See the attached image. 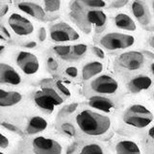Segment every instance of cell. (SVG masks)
<instances>
[{"mask_svg": "<svg viewBox=\"0 0 154 154\" xmlns=\"http://www.w3.org/2000/svg\"><path fill=\"white\" fill-rule=\"evenodd\" d=\"M75 122L82 132L93 137L103 136L112 127V122L108 116L91 110H82L77 114Z\"/></svg>", "mask_w": 154, "mask_h": 154, "instance_id": "6da1fadb", "label": "cell"}, {"mask_svg": "<svg viewBox=\"0 0 154 154\" xmlns=\"http://www.w3.org/2000/svg\"><path fill=\"white\" fill-rule=\"evenodd\" d=\"M134 43L135 38L123 33H108L100 38V45L110 51L126 49Z\"/></svg>", "mask_w": 154, "mask_h": 154, "instance_id": "7a4b0ae2", "label": "cell"}, {"mask_svg": "<svg viewBox=\"0 0 154 154\" xmlns=\"http://www.w3.org/2000/svg\"><path fill=\"white\" fill-rule=\"evenodd\" d=\"M32 150L35 154H62L63 146L56 140L38 136L33 139Z\"/></svg>", "mask_w": 154, "mask_h": 154, "instance_id": "3957f363", "label": "cell"}, {"mask_svg": "<svg viewBox=\"0 0 154 154\" xmlns=\"http://www.w3.org/2000/svg\"><path fill=\"white\" fill-rule=\"evenodd\" d=\"M50 38L53 42H65L75 41L80 38L79 34L66 22H59L50 28Z\"/></svg>", "mask_w": 154, "mask_h": 154, "instance_id": "277c9868", "label": "cell"}, {"mask_svg": "<svg viewBox=\"0 0 154 154\" xmlns=\"http://www.w3.org/2000/svg\"><path fill=\"white\" fill-rule=\"evenodd\" d=\"M91 88L100 94H113L119 90V83L112 76L103 74L91 82Z\"/></svg>", "mask_w": 154, "mask_h": 154, "instance_id": "5b68a950", "label": "cell"}, {"mask_svg": "<svg viewBox=\"0 0 154 154\" xmlns=\"http://www.w3.org/2000/svg\"><path fill=\"white\" fill-rule=\"evenodd\" d=\"M17 64L27 75L35 74L40 69V62L38 57L28 51H21L17 56Z\"/></svg>", "mask_w": 154, "mask_h": 154, "instance_id": "8992f818", "label": "cell"}, {"mask_svg": "<svg viewBox=\"0 0 154 154\" xmlns=\"http://www.w3.org/2000/svg\"><path fill=\"white\" fill-rule=\"evenodd\" d=\"M8 22L12 30L18 36H27L34 32L33 23L19 14H12Z\"/></svg>", "mask_w": 154, "mask_h": 154, "instance_id": "52a82bcc", "label": "cell"}, {"mask_svg": "<svg viewBox=\"0 0 154 154\" xmlns=\"http://www.w3.org/2000/svg\"><path fill=\"white\" fill-rule=\"evenodd\" d=\"M119 65L128 70H136L141 67L144 63V56L142 52L129 51L122 53L118 59Z\"/></svg>", "mask_w": 154, "mask_h": 154, "instance_id": "ba28073f", "label": "cell"}, {"mask_svg": "<svg viewBox=\"0 0 154 154\" xmlns=\"http://www.w3.org/2000/svg\"><path fill=\"white\" fill-rule=\"evenodd\" d=\"M0 83L17 86L21 83V77L12 66L1 63L0 64Z\"/></svg>", "mask_w": 154, "mask_h": 154, "instance_id": "9c48e42d", "label": "cell"}, {"mask_svg": "<svg viewBox=\"0 0 154 154\" xmlns=\"http://www.w3.org/2000/svg\"><path fill=\"white\" fill-rule=\"evenodd\" d=\"M152 79L147 75H138L135 76L128 82L127 88L130 93L139 94L143 91H146L151 87Z\"/></svg>", "mask_w": 154, "mask_h": 154, "instance_id": "30bf717a", "label": "cell"}, {"mask_svg": "<svg viewBox=\"0 0 154 154\" xmlns=\"http://www.w3.org/2000/svg\"><path fill=\"white\" fill-rule=\"evenodd\" d=\"M153 116H141V115H133L129 113H125L123 116V122L127 125L143 129L147 127L152 122Z\"/></svg>", "mask_w": 154, "mask_h": 154, "instance_id": "8fae6325", "label": "cell"}, {"mask_svg": "<svg viewBox=\"0 0 154 154\" xmlns=\"http://www.w3.org/2000/svg\"><path fill=\"white\" fill-rule=\"evenodd\" d=\"M131 10L134 17L142 25H148L150 22V14L146 3L143 1H134L131 4Z\"/></svg>", "mask_w": 154, "mask_h": 154, "instance_id": "7c38bea8", "label": "cell"}, {"mask_svg": "<svg viewBox=\"0 0 154 154\" xmlns=\"http://www.w3.org/2000/svg\"><path fill=\"white\" fill-rule=\"evenodd\" d=\"M89 105L91 108L105 113H112L115 110V104L112 100L99 95L91 96L89 98Z\"/></svg>", "mask_w": 154, "mask_h": 154, "instance_id": "4fadbf2b", "label": "cell"}, {"mask_svg": "<svg viewBox=\"0 0 154 154\" xmlns=\"http://www.w3.org/2000/svg\"><path fill=\"white\" fill-rule=\"evenodd\" d=\"M86 19L89 24L94 25L97 32H99L98 30H101L105 26L106 21H107V16L101 10H91L87 13Z\"/></svg>", "mask_w": 154, "mask_h": 154, "instance_id": "5bb4252c", "label": "cell"}, {"mask_svg": "<svg viewBox=\"0 0 154 154\" xmlns=\"http://www.w3.org/2000/svg\"><path fill=\"white\" fill-rule=\"evenodd\" d=\"M18 9L33 17L38 19H45V12L40 5L33 2H20L17 4Z\"/></svg>", "mask_w": 154, "mask_h": 154, "instance_id": "9a60e30c", "label": "cell"}, {"mask_svg": "<svg viewBox=\"0 0 154 154\" xmlns=\"http://www.w3.org/2000/svg\"><path fill=\"white\" fill-rule=\"evenodd\" d=\"M116 154H142V151L131 140H120L116 144Z\"/></svg>", "mask_w": 154, "mask_h": 154, "instance_id": "2e32d148", "label": "cell"}, {"mask_svg": "<svg viewBox=\"0 0 154 154\" xmlns=\"http://www.w3.org/2000/svg\"><path fill=\"white\" fill-rule=\"evenodd\" d=\"M22 99V95L17 91H8L3 89L0 90V106L1 107H11L19 103Z\"/></svg>", "mask_w": 154, "mask_h": 154, "instance_id": "e0dca14e", "label": "cell"}, {"mask_svg": "<svg viewBox=\"0 0 154 154\" xmlns=\"http://www.w3.org/2000/svg\"><path fill=\"white\" fill-rule=\"evenodd\" d=\"M34 100H35L36 104L40 107L42 111H45L46 113H52L53 110H54V106H56V104L54 103L49 96H48L45 91H37L34 95Z\"/></svg>", "mask_w": 154, "mask_h": 154, "instance_id": "ac0fdd59", "label": "cell"}, {"mask_svg": "<svg viewBox=\"0 0 154 154\" xmlns=\"http://www.w3.org/2000/svg\"><path fill=\"white\" fill-rule=\"evenodd\" d=\"M48 122L47 120L42 117L35 116L30 119L26 127V132L28 135H36L38 133H41L47 128Z\"/></svg>", "mask_w": 154, "mask_h": 154, "instance_id": "d6986e66", "label": "cell"}, {"mask_svg": "<svg viewBox=\"0 0 154 154\" xmlns=\"http://www.w3.org/2000/svg\"><path fill=\"white\" fill-rule=\"evenodd\" d=\"M103 70V64L97 61L90 62L82 69V78L83 80H90L93 77L98 75Z\"/></svg>", "mask_w": 154, "mask_h": 154, "instance_id": "ffe728a7", "label": "cell"}, {"mask_svg": "<svg viewBox=\"0 0 154 154\" xmlns=\"http://www.w3.org/2000/svg\"><path fill=\"white\" fill-rule=\"evenodd\" d=\"M115 24L116 26L122 30L127 31H135L137 29L136 23L132 19V17L128 16L127 14H119L115 17Z\"/></svg>", "mask_w": 154, "mask_h": 154, "instance_id": "44dd1931", "label": "cell"}, {"mask_svg": "<svg viewBox=\"0 0 154 154\" xmlns=\"http://www.w3.org/2000/svg\"><path fill=\"white\" fill-rule=\"evenodd\" d=\"M79 154H106V150L100 143H89L81 147Z\"/></svg>", "mask_w": 154, "mask_h": 154, "instance_id": "7402d4cb", "label": "cell"}, {"mask_svg": "<svg viewBox=\"0 0 154 154\" xmlns=\"http://www.w3.org/2000/svg\"><path fill=\"white\" fill-rule=\"evenodd\" d=\"M126 113L133 114V115H141V116H153L152 113L146 107V106L141 105V104L131 105L127 109Z\"/></svg>", "mask_w": 154, "mask_h": 154, "instance_id": "603a6c76", "label": "cell"}, {"mask_svg": "<svg viewBox=\"0 0 154 154\" xmlns=\"http://www.w3.org/2000/svg\"><path fill=\"white\" fill-rule=\"evenodd\" d=\"M42 91H45V93L48 96H49V97L53 101H54V103L56 105H60V104H62L63 102H64V100H63L62 96L54 90V88H51V87H43Z\"/></svg>", "mask_w": 154, "mask_h": 154, "instance_id": "cb8c5ba5", "label": "cell"}, {"mask_svg": "<svg viewBox=\"0 0 154 154\" xmlns=\"http://www.w3.org/2000/svg\"><path fill=\"white\" fill-rule=\"evenodd\" d=\"M43 4H45V11L50 13L59 11L61 7V1H59V0H47V1H45Z\"/></svg>", "mask_w": 154, "mask_h": 154, "instance_id": "d4e9b609", "label": "cell"}, {"mask_svg": "<svg viewBox=\"0 0 154 154\" xmlns=\"http://www.w3.org/2000/svg\"><path fill=\"white\" fill-rule=\"evenodd\" d=\"M53 51H54L57 55H59L61 57H65L69 55V53L71 52V46L70 45H56L53 47Z\"/></svg>", "mask_w": 154, "mask_h": 154, "instance_id": "484cf974", "label": "cell"}, {"mask_svg": "<svg viewBox=\"0 0 154 154\" xmlns=\"http://www.w3.org/2000/svg\"><path fill=\"white\" fill-rule=\"evenodd\" d=\"M61 131L69 137H74L76 135V130L74 126L69 122H65L61 125Z\"/></svg>", "mask_w": 154, "mask_h": 154, "instance_id": "4316f807", "label": "cell"}, {"mask_svg": "<svg viewBox=\"0 0 154 154\" xmlns=\"http://www.w3.org/2000/svg\"><path fill=\"white\" fill-rule=\"evenodd\" d=\"M82 2L89 8H104L107 6V3L103 0H84Z\"/></svg>", "mask_w": 154, "mask_h": 154, "instance_id": "83f0119b", "label": "cell"}, {"mask_svg": "<svg viewBox=\"0 0 154 154\" xmlns=\"http://www.w3.org/2000/svg\"><path fill=\"white\" fill-rule=\"evenodd\" d=\"M87 50H88V46L84 45V43H78V45H73V53L77 57L83 56L87 52Z\"/></svg>", "mask_w": 154, "mask_h": 154, "instance_id": "f1b7e54d", "label": "cell"}, {"mask_svg": "<svg viewBox=\"0 0 154 154\" xmlns=\"http://www.w3.org/2000/svg\"><path fill=\"white\" fill-rule=\"evenodd\" d=\"M56 86H57L58 90H59V91H61V94H64L65 96H66V97H69V96H70L71 93H70L69 89L67 88V87H66V85L63 84L62 82H57V83H56Z\"/></svg>", "mask_w": 154, "mask_h": 154, "instance_id": "f546056e", "label": "cell"}, {"mask_svg": "<svg viewBox=\"0 0 154 154\" xmlns=\"http://www.w3.org/2000/svg\"><path fill=\"white\" fill-rule=\"evenodd\" d=\"M91 51L94 52V54L96 57L100 58V59H104V58H105V53H104V51H103L102 49H101L100 47L93 46V47H91Z\"/></svg>", "mask_w": 154, "mask_h": 154, "instance_id": "4dcf8cb0", "label": "cell"}, {"mask_svg": "<svg viewBox=\"0 0 154 154\" xmlns=\"http://www.w3.org/2000/svg\"><path fill=\"white\" fill-rule=\"evenodd\" d=\"M66 73L69 76L72 77V78H75V77H77V75H78V69H77L75 66H69L66 69Z\"/></svg>", "mask_w": 154, "mask_h": 154, "instance_id": "1f68e13d", "label": "cell"}, {"mask_svg": "<svg viewBox=\"0 0 154 154\" xmlns=\"http://www.w3.org/2000/svg\"><path fill=\"white\" fill-rule=\"evenodd\" d=\"M47 66L49 67L50 69H53V70H56L58 69V63L55 61L54 58L52 57H49L47 60Z\"/></svg>", "mask_w": 154, "mask_h": 154, "instance_id": "d6a6232c", "label": "cell"}, {"mask_svg": "<svg viewBox=\"0 0 154 154\" xmlns=\"http://www.w3.org/2000/svg\"><path fill=\"white\" fill-rule=\"evenodd\" d=\"M128 3L126 0H117V1H114L111 4V7L112 8H122Z\"/></svg>", "mask_w": 154, "mask_h": 154, "instance_id": "836d02e7", "label": "cell"}, {"mask_svg": "<svg viewBox=\"0 0 154 154\" xmlns=\"http://www.w3.org/2000/svg\"><path fill=\"white\" fill-rule=\"evenodd\" d=\"M2 126L5 127L6 129L10 130V131H12V132H16V133H20V131H19V129L17 127V126H14V125L11 124V123H7V122H3L2 123Z\"/></svg>", "mask_w": 154, "mask_h": 154, "instance_id": "e575fe53", "label": "cell"}, {"mask_svg": "<svg viewBox=\"0 0 154 154\" xmlns=\"http://www.w3.org/2000/svg\"><path fill=\"white\" fill-rule=\"evenodd\" d=\"M9 139L5 136L4 134H1V140H0V146H1V148H6L9 146Z\"/></svg>", "mask_w": 154, "mask_h": 154, "instance_id": "d590c367", "label": "cell"}, {"mask_svg": "<svg viewBox=\"0 0 154 154\" xmlns=\"http://www.w3.org/2000/svg\"><path fill=\"white\" fill-rule=\"evenodd\" d=\"M38 38L41 42H45L46 40V29L45 27H41L38 30Z\"/></svg>", "mask_w": 154, "mask_h": 154, "instance_id": "8d00e7d4", "label": "cell"}, {"mask_svg": "<svg viewBox=\"0 0 154 154\" xmlns=\"http://www.w3.org/2000/svg\"><path fill=\"white\" fill-rule=\"evenodd\" d=\"M77 107H78V104L73 103V104H70L69 106H66V107L65 108V111H66V114H71L77 109Z\"/></svg>", "mask_w": 154, "mask_h": 154, "instance_id": "74e56055", "label": "cell"}, {"mask_svg": "<svg viewBox=\"0 0 154 154\" xmlns=\"http://www.w3.org/2000/svg\"><path fill=\"white\" fill-rule=\"evenodd\" d=\"M1 36L2 37H5V38H11V35H10V33L8 32V30L6 28H5L3 25L1 26Z\"/></svg>", "mask_w": 154, "mask_h": 154, "instance_id": "f35d334b", "label": "cell"}, {"mask_svg": "<svg viewBox=\"0 0 154 154\" xmlns=\"http://www.w3.org/2000/svg\"><path fill=\"white\" fill-rule=\"evenodd\" d=\"M147 136L148 138L151 140V142H154V125L153 126L148 130V132H147Z\"/></svg>", "mask_w": 154, "mask_h": 154, "instance_id": "ab89813d", "label": "cell"}, {"mask_svg": "<svg viewBox=\"0 0 154 154\" xmlns=\"http://www.w3.org/2000/svg\"><path fill=\"white\" fill-rule=\"evenodd\" d=\"M36 46H37L36 42H29L24 45V47H26V48H35Z\"/></svg>", "mask_w": 154, "mask_h": 154, "instance_id": "60d3db41", "label": "cell"}, {"mask_svg": "<svg viewBox=\"0 0 154 154\" xmlns=\"http://www.w3.org/2000/svg\"><path fill=\"white\" fill-rule=\"evenodd\" d=\"M1 9V17H3V16H5L7 13H8V11H9V6L8 5H3V6L0 8Z\"/></svg>", "mask_w": 154, "mask_h": 154, "instance_id": "b9f144b4", "label": "cell"}, {"mask_svg": "<svg viewBox=\"0 0 154 154\" xmlns=\"http://www.w3.org/2000/svg\"><path fill=\"white\" fill-rule=\"evenodd\" d=\"M147 154H154V142H151V144L148 146Z\"/></svg>", "mask_w": 154, "mask_h": 154, "instance_id": "7bdbcfd3", "label": "cell"}, {"mask_svg": "<svg viewBox=\"0 0 154 154\" xmlns=\"http://www.w3.org/2000/svg\"><path fill=\"white\" fill-rule=\"evenodd\" d=\"M143 53H144V54H146V56H148L149 58H151V59H153V60H154V54H153L152 52L147 51V50H144V51H143Z\"/></svg>", "mask_w": 154, "mask_h": 154, "instance_id": "ee69618b", "label": "cell"}, {"mask_svg": "<svg viewBox=\"0 0 154 154\" xmlns=\"http://www.w3.org/2000/svg\"><path fill=\"white\" fill-rule=\"evenodd\" d=\"M149 45H150L152 48H154V36H152L150 38V40H149Z\"/></svg>", "mask_w": 154, "mask_h": 154, "instance_id": "f6af8a7d", "label": "cell"}, {"mask_svg": "<svg viewBox=\"0 0 154 154\" xmlns=\"http://www.w3.org/2000/svg\"><path fill=\"white\" fill-rule=\"evenodd\" d=\"M150 70H151V73L154 76V63H152V64L150 65Z\"/></svg>", "mask_w": 154, "mask_h": 154, "instance_id": "bcb514c9", "label": "cell"}, {"mask_svg": "<svg viewBox=\"0 0 154 154\" xmlns=\"http://www.w3.org/2000/svg\"><path fill=\"white\" fill-rule=\"evenodd\" d=\"M4 51V45H1V47H0V54H2Z\"/></svg>", "mask_w": 154, "mask_h": 154, "instance_id": "7dc6e473", "label": "cell"}, {"mask_svg": "<svg viewBox=\"0 0 154 154\" xmlns=\"http://www.w3.org/2000/svg\"><path fill=\"white\" fill-rule=\"evenodd\" d=\"M152 9H153V12H154V1L152 2Z\"/></svg>", "mask_w": 154, "mask_h": 154, "instance_id": "c3c4849f", "label": "cell"}, {"mask_svg": "<svg viewBox=\"0 0 154 154\" xmlns=\"http://www.w3.org/2000/svg\"><path fill=\"white\" fill-rule=\"evenodd\" d=\"M0 154H5V153H4V152H1V153H0Z\"/></svg>", "mask_w": 154, "mask_h": 154, "instance_id": "681fc988", "label": "cell"}]
</instances>
